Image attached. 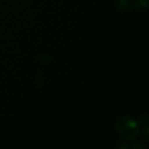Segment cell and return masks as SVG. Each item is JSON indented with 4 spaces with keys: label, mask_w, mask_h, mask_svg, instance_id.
Returning <instances> with one entry per match:
<instances>
[{
    "label": "cell",
    "mask_w": 149,
    "mask_h": 149,
    "mask_svg": "<svg viewBox=\"0 0 149 149\" xmlns=\"http://www.w3.org/2000/svg\"><path fill=\"white\" fill-rule=\"evenodd\" d=\"M148 6V0H137V7L146 8Z\"/></svg>",
    "instance_id": "4"
},
{
    "label": "cell",
    "mask_w": 149,
    "mask_h": 149,
    "mask_svg": "<svg viewBox=\"0 0 149 149\" xmlns=\"http://www.w3.org/2000/svg\"><path fill=\"white\" fill-rule=\"evenodd\" d=\"M117 7L120 10H130V2L128 0H119L117 2Z\"/></svg>",
    "instance_id": "2"
},
{
    "label": "cell",
    "mask_w": 149,
    "mask_h": 149,
    "mask_svg": "<svg viewBox=\"0 0 149 149\" xmlns=\"http://www.w3.org/2000/svg\"><path fill=\"white\" fill-rule=\"evenodd\" d=\"M116 130L124 139L133 140L139 134L138 123L131 118L121 117L116 122Z\"/></svg>",
    "instance_id": "1"
},
{
    "label": "cell",
    "mask_w": 149,
    "mask_h": 149,
    "mask_svg": "<svg viewBox=\"0 0 149 149\" xmlns=\"http://www.w3.org/2000/svg\"><path fill=\"white\" fill-rule=\"evenodd\" d=\"M141 134H142V138L148 141L149 138V133H148V126H146L145 127L142 128V132H141Z\"/></svg>",
    "instance_id": "3"
},
{
    "label": "cell",
    "mask_w": 149,
    "mask_h": 149,
    "mask_svg": "<svg viewBox=\"0 0 149 149\" xmlns=\"http://www.w3.org/2000/svg\"><path fill=\"white\" fill-rule=\"evenodd\" d=\"M133 148H145L142 144H141L139 141H137L136 143H134L133 144Z\"/></svg>",
    "instance_id": "5"
}]
</instances>
